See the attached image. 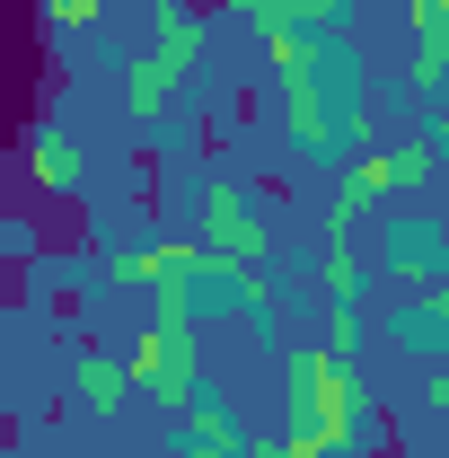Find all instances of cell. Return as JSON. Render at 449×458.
I'll use <instances>...</instances> for the list:
<instances>
[{
    "label": "cell",
    "instance_id": "cell-1",
    "mask_svg": "<svg viewBox=\"0 0 449 458\" xmlns=\"http://www.w3.org/2000/svg\"><path fill=\"white\" fill-rule=\"evenodd\" d=\"M256 45L274 54L282 71V141L300 159H361V132H370V62L343 36V9H318V18H265Z\"/></svg>",
    "mask_w": 449,
    "mask_h": 458
},
{
    "label": "cell",
    "instance_id": "cell-2",
    "mask_svg": "<svg viewBox=\"0 0 449 458\" xmlns=\"http://www.w3.org/2000/svg\"><path fill=\"white\" fill-rule=\"evenodd\" d=\"M282 397H291V423H282V432H309L318 450H352V441H361V414H370L361 370H352V361H335L326 344H300V352H291Z\"/></svg>",
    "mask_w": 449,
    "mask_h": 458
},
{
    "label": "cell",
    "instance_id": "cell-3",
    "mask_svg": "<svg viewBox=\"0 0 449 458\" xmlns=\"http://www.w3.org/2000/svg\"><path fill=\"white\" fill-rule=\"evenodd\" d=\"M123 370H132V397H150V405H185V388L203 379L194 370V318H176V309H159L141 335H132V352H123Z\"/></svg>",
    "mask_w": 449,
    "mask_h": 458
},
{
    "label": "cell",
    "instance_id": "cell-4",
    "mask_svg": "<svg viewBox=\"0 0 449 458\" xmlns=\"http://www.w3.org/2000/svg\"><path fill=\"white\" fill-rule=\"evenodd\" d=\"M370 256H379V274H396V283H414V291H449V229L423 221V212H396Z\"/></svg>",
    "mask_w": 449,
    "mask_h": 458
},
{
    "label": "cell",
    "instance_id": "cell-5",
    "mask_svg": "<svg viewBox=\"0 0 449 458\" xmlns=\"http://www.w3.org/2000/svg\"><path fill=\"white\" fill-rule=\"evenodd\" d=\"M203 247L229 256V265H247V256L265 247V212H256V194H247L238 176H221V185L203 194Z\"/></svg>",
    "mask_w": 449,
    "mask_h": 458
},
{
    "label": "cell",
    "instance_id": "cell-6",
    "mask_svg": "<svg viewBox=\"0 0 449 458\" xmlns=\"http://www.w3.org/2000/svg\"><path fill=\"white\" fill-rule=\"evenodd\" d=\"M176 414H185V441H176L185 458H247V432H238V414H229V397L212 379H194Z\"/></svg>",
    "mask_w": 449,
    "mask_h": 458
},
{
    "label": "cell",
    "instance_id": "cell-7",
    "mask_svg": "<svg viewBox=\"0 0 449 458\" xmlns=\"http://www.w3.org/2000/svg\"><path fill=\"white\" fill-rule=\"evenodd\" d=\"M18 159H27V176H36L45 194H80V185H89V159H80V141H71L62 123H36V132L18 141Z\"/></svg>",
    "mask_w": 449,
    "mask_h": 458
},
{
    "label": "cell",
    "instance_id": "cell-8",
    "mask_svg": "<svg viewBox=\"0 0 449 458\" xmlns=\"http://www.w3.org/2000/svg\"><path fill=\"white\" fill-rule=\"evenodd\" d=\"M388 335L405 344V352H423V361H449V291H432V300H396Z\"/></svg>",
    "mask_w": 449,
    "mask_h": 458
},
{
    "label": "cell",
    "instance_id": "cell-9",
    "mask_svg": "<svg viewBox=\"0 0 449 458\" xmlns=\"http://www.w3.org/2000/svg\"><path fill=\"white\" fill-rule=\"evenodd\" d=\"M203 256H212V247H203V238H168V247H141V256H114V283H185V274H194V265H203Z\"/></svg>",
    "mask_w": 449,
    "mask_h": 458
},
{
    "label": "cell",
    "instance_id": "cell-10",
    "mask_svg": "<svg viewBox=\"0 0 449 458\" xmlns=\"http://www.w3.org/2000/svg\"><path fill=\"white\" fill-rule=\"evenodd\" d=\"M176 80H185V71H168L159 54H141L132 71H123V114H132V123H168V106H176Z\"/></svg>",
    "mask_w": 449,
    "mask_h": 458
},
{
    "label": "cell",
    "instance_id": "cell-11",
    "mask_svg": "<svg viewBox=\"0 0 449 458\" xmlns=\"http://www.w3.org/2000/svg\"><path fill=\"white\" fill-rule=\"evenodd\" d=\"M150 9H159V62H168V71H194V62H203V18H194L185 0H150Z\"/></svg>",
    "mask_w": 449,
    "mask_h": 458
},
{
    "label": "cell",
    "instance_id": "cell-12",
    "mask_svg": "<svg viewBox=\"0 0 449 458\" xmlns=\"http://www.w3.org/2000/svg\"><path fill=\"white\" fill-rule=\"evenodd\" d=\"M123 397H132V370H123L114 352H89V361H80V405H89V414H114Z\"/></svg>",
    "mask_w": 449,
    "mask_h": 458
},
{
    "label": "cell",
    "instance_id": "cell-13",
    "mask_svg": "<svg viewBox=\"0 0 449 458\" xmlns=\"http://www.w3.org/2000/svg\"><path fill=\"white\" fill-rule=\"evenodd\" d=\"M318 291L326 300H361V256H352V238H326V256H318Z\"/></svg>",
    "mask_w": 449,
    "mask_h": 458
},
{
    "label": "cell",
    "instance_id": "cell-14",
    "mask_svg": "<svg viewBox=\"0 0 449 458\" xmlns=\"http://www.w3.org/2000/svg\"><path fill=\"white\" fill-rule=\"evenodd\" d=\"M388 168H396V194H405V203H414V194H423V185H432V176H441V159H432V141H423V132H414V141H396V150H388Z\"/></svg>",
    "mask_w": 449,
    "mask_h": 458
},
{
    "label": "cell",
    "instance_id": "cell-15",
    "mask_svg": "<svg viewBox=\"0 0 449 458\" xmlns=\"http://www.w3.org/2000/svg\"><path fill=\"white\" fill-rule=\"evenodd\" d=\"M247 27H265V18H318V9H343V0H229Z\"/></svg>",
    "mask_w": 449,
    "mask_h": 458
},
{
    "label": "cell",
    "instance_id": "cell-16",
    "mask_svg": "<svg viewBox=\"0 0 449 458\" xmlns=\"http://www.w3.org/2000/svg\"><path fill=\"white\" fill-rule=\"evenodd\" d=\"M414 80L423 89H449V36H414Z\"/></svg>",
    "mask_w": 449,
    "mask_h": 458
},
{
    "label": "cell",
    "instance_id": "cell-17",
    "mask_svg": "<svg viewBox=\"0 0 449 458\" xmlns=\"http://www.w3.org/2000/svg\"><path fill=\"white\" fill-rule=\"evenodd\" d=\"M326 309H335V318H326V352L352 361V352H361V318H352V300H326Z\"/></svg>",
    "mask_w": 449,
    "mask_h": 458
},
{
    "label": "cell",
    "instance_id": "cell-18",
    "mask_svg": "<svg viewBox=\"0 0 449 458\" xmlns=\"http://www.w3.org/2000/svg\"><path fill=\"white\" fill-rule=\"evenodd\" d=\"M97 9H106V0H45V18H54L62 36H89V27H97Z\"/></svg>",
    "mask_w": 449,
    "mask_h": 458
},
{
    "label": "cell",
    "instance_id": "cell-19",
    "mask_svg": "<svg viewBox=\"0 0 449 458\" xmlns=\"http://www.w3.org/2000/svg\"><path fill=\"white\" fill-rule=\"evenodd\" d=\"M405 27H414V36H449V0H414Z\"/></svg>",
    "mask_w": 449,
    "mask_h": 458
},
{
    "label": "cell",
    "instance_id": "cell-20",
    "mask_svg": "<svg viewBox=\"0 0 449 458\" xmlns=\"http://www.w3.org/2000/svg\"><path fill=\"white\" fill-rule=\"evenodd\" d=\"M423 405H432V414L449 423V370H423Z\"/></svg>",
    "mask_w": 449,
    "mask_h": 458
},
{
    "label": "cell",
    "instance_id": "cell-21",
    "mask_svg": "<svg viewBox=\"0 0 449 458\" xmlns=\"http://www.w3.org/2000/svg\"><path fill=\"white\" fill-rule=\"evenodd\" d=\"M423 141H432V159H441V168H449V106L432 114V132H423Z\"/></svg>",
    "mask_w": 449,
    "mask_h": 458
},
{
    "label": "cell",
    "instance_id": "cell-22",
    "mask_svg": "<svg viewBox=\"0 0 449 458\" xmlns=\"http://www.w3.org/2000/svg\"><path fill=\"white\" fill-rule=\"evenodd\" d=\"M441 229H449V221H441Z\"/></svg>",
    "mask_w": 449,
    "mask_h": 458
}]
</instances>
